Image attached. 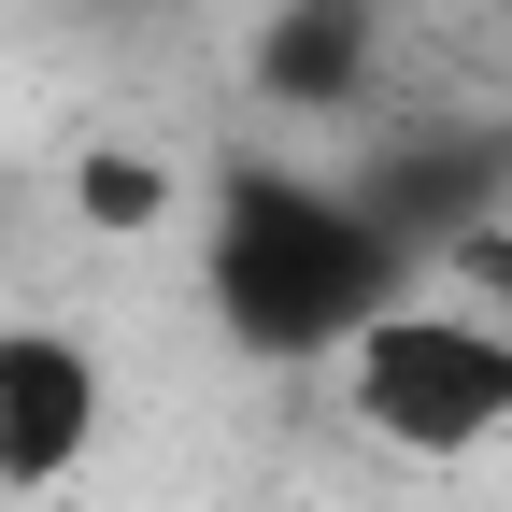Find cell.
Segmentation results:
<instances>
[{"label": "cell", "mask_w": 512, "mask_h": 512, "mask_svg": "<svg viewBox=\"0 0 512 512\" xmlns=\"http://www.w3.org/2000/svg\"><path fill=\"white\" fill-rule=\"evenodd\" d=\"M413 256L384 242V214L328 171H228L214 185V228H200V285H214V328L242 356H285V370H328L384 299H399Z\"/></svg>", "instance_id": "obj_1"}, {"label": "cell", "mask_w": 512, "mask_h": 512, "mask_svg": "<svg viewBox=\"0 0 512 512\" xmlns=\"http://www.w3.org/2000/svg\"><path fill=\"white\" fill-rule=\"evenodd\" d=\"M328 370H342V413L384 441V456H413V470H456V456H484V441H512V313L384 299Z\"/></svg>", "instance_id": "obj_2"}, {"label": "cell", "mask_w": 512, "mask_h": 512, "mask_svg": "<svg viewBox=\"0 0 512 512\" xmlns=\"http://www.w3.org/2000/svg\"><path fill=\"white\" fill-rule=\"evenodd\" d=\"M100 456V356L72 328H0V498H43Z\"/></svg>", "instance_id": "obj_3"}, {"label": "cell", "mask_w": 512, "mask_h": 512, "mask_svg": "<svg viewBox=\"0 0 512 512\" xmlns=\"http://www.w3.org/2000/svg\"><path fill=\"white\" fill-rule=\"evenodd\" d=\"M370 57H384L370 0H285L271 29H256V86H271L285 114H356L370 100Z\"/></svg>", "instance_id": "obj_4"}, {"label": "cell", "mask_w": 512, "mask_h": 512, "mask_svg": "<svg viewBox=\"0 0 512 512\" xmlns=\"http://www.w3.org/2000/svg\"><path fill=\"white\" fill-rule=\"evenodd\" d=\"M72 214H86L100 242H143V228L171 214V157H143V143H86V157H72Z\"/></svg>", "instance_id": "obj_5"}, {"label": "cell", "mask_w": 512, "mask_h": 512, "mask_svg": "<svg viewBox=\"0 0 512 512\" xmlns=\"http://www.w3.org/2000/svg\"><path fill=\"white\" fill-rule=\"evenodd\" d=\"M498 157H512V114H498Z\"/></svg>", "instance_id": "obj_6"}]
</instances>
